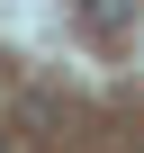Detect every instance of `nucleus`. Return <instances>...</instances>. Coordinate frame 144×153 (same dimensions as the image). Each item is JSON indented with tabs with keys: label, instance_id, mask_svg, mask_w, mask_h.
Instances as JSON below:
<instances>
[{
	"label": "nucleus",
	"instance_id": "nucleus-1",
	"mask_svg": "<svg viewBox=\"0 0 144 153\" xmlns=\"http://www.w3.org/2000/svg\"><path fill=\"white\" fill-rule=\"evenodd\" d=\"M90 27H126V0H90Z\"/></svg>",
	"mask_w": 144,
	"mask_h": 153
}]
</instances>
